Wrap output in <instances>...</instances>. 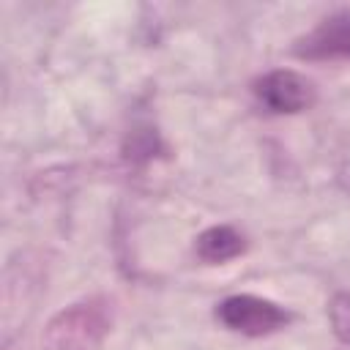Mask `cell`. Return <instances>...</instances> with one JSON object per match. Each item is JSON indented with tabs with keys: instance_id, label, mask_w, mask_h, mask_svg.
Returning a JSON list of instances; mask_svg holds the SVG:
<instances>
[{
	"instance_id": "6da1fadb",
	"label": "cell",
	"mask_w": 350,
	"mask_h": 350,
	"mask_svg": "<svg viewBox=\"0 0 350 350\" xmlns=\"http://www.w3.org/2000/svg\"><path fill=\"white\" fill-rule=\"evenodd\" d=\"M216 317L224 328L243 336H268L290 323V314L265 298L257 295H230L219 304Z\"/></svg>"
},
{
	"instance_id": "7a4b0ae2",
	"label": "cell",
	"mask_w": 350,
	"mask_h": 350,
	"mask_svg": "<svg viewBox=\"0 0 350 350\" xmlns=\"http://www.w3.org/2000/svg\"><path fill=\"white\" fill-rule=\"evenodd\" d=\"M107 331V317L101 309L79 304L57 314L46 331L49 350H96Z\"/></svg>"
},
{
	"instance_id": "3957f363",
	"label": "cell",
	"mask_w": 350,
	"mask_h": 350,
	"mask_svg": "<svg viewBox=\"0 0 350 350\" xmlns=\"http://www.w3.org/2000/svg\"><path fill=\"white\" fill-rule=\"evenodd\" d=\"M254 96L265 109L276 115H284V112L290 115V112L306 109L314 98V90L306 77L290 68H279V71H268L254 82Z\"/></svg>"
},
{
	"instance_id": "277c9868",
	"label": "cell",
	"mask_w": 350,
	"mask_h": 350,
	"mask_svg": "<svg viewBox=\"0 0 350 350\" xmlns=\"http://www.w3.org/2000/svg\"><path fill=\"white\" fill-rule=\"evenodd\" d=\"M293 52L304 60H350V11L325 16L295 41Z\"/></svg>"
},
{
	"instance_id": "5b68a950",
	"label": "cell",
	"mask_w": 350,
	"mask_h": 350,
	"mask_svg": "<svg viewBox=\"0 0 350 350\" xmlns=\"http://www.w3.org/2000/svg\"><path fill=\"white\" fill-rule=\"evenodd\" d=\"M243 249H246L243 235L227 224H216L197 238V254L202 262H211V265L227 262V260L238 257Z\"/></svg>"
},
{
	"instance_id": "8992f818",
	"label": "cell",
	"mask_w": 350,
	"mask_h": 350,
	"mask_svg": "<svg viewBox=\"0 0 350 350\" xmlns=\"http://www.w3.org/2000/svg\"><path fill=\"white\" fill-rule=\"evenodd\" d=\"M328 317L334 325V334L350 345V293H336L328 304Z\"/></svg>"
}]
</instances>
